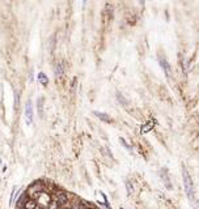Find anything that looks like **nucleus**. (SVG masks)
I'll use <instances>...</instances> for the list:
<instances>
[{"mask_svg": "<svg viewBox=\"0 0 199 209\" xmlns=\"http://www.w3.org/2000/svg\"><path fill=\"white\" fill-rule=\"evenodd\" d=\"M182 178H183V187H185V192L187 197L190 199V201H194L195 199V193H194V183L193 179H191L189 171L186 170V167L182 169Z\"/></svg>", "mask_w": 199, "mask_h": 209, "instance_id": "1", "label": "nucleus"}, {"mask_svg": "<svg viewBox=\"0 0 199 209\" xmlns=\"http://www.w3.org/2000/svg\"><path fill=\"white\" fill-rule=\"evenodd\" d=\"M25 120L26 124H32L33 122V107H32V101H28L25 104Z\"/></svg>", "mask_w": 199, "mask_h": 209, "instance_id": "2", "label": "nucleus"}, {"mask_svg": "<svg viewBox=\"0 0 199 209\" xmlns=\"http://www.w3.org/2000/svg\"><path fill=\"white\" fill-rule=\"evenodd\" d=\"M68 195H67V193H65L64 191H59L58 193H56V196H55V201H56V203L59 204V206H60V208H63L64 205H65V203H67V201H68Z\"/></svg>", "mask_w": 199, "mask_h": 209, "instance_id": "3", "label": "nucleus"}, {"mask_svg": "<svg viewBox=\"0 0 199 209\" xmlns=\"http://www.w3.org/2000/svg\"><path fill=\"white\" fill-rule=\"evenodd\" d=\"M159 63H160V65H161V68L164 69V72H165L166 76H168V77L170 76V67H169L165 56H161V55H160V56H159Z\"/></svg>", "mask_w": 199, "mask_h": 209, "instance_id": "4", "label": "nucleus"}, {"mask_svg": "<svg viewBox=\"0 0 199 209\" xmlns=\"http://www.w3.org/2000/svg\"><path fill=\"white\" fill-rule=\"evenodd\" d=\"M96 116H97L98 119H101L102 122H105V123H113V119L110 118L107 114H105V113H100V111H94L93 113Z\"/></svg>", "mask_w": 199, "mask_h": 209, "instance_id": "5", "label": "nucleus"}, {"mask_svg": "<svg viewBox=\"0 0 199 209\" xmlns=\"http://www.w3.org/2000/svg\"><path fill=\"white\" fill-rule=\"evenodd\" d=\"M154 125H156V122L154 120H149V122H147L142 128H140V132L142 133H147V132H149L151 130H153L154 128Z\"/></svg>", "mask_w": 199, "mask_h": 209, "instance_id": "6", "label": "nucleus"}, {"mask_svg": "<svg viewBox=\"0 0 199 209\" xmlns=\"http://www.w3.org/2000/svg\"><path fill=\"white\" fill-rule=\"evenodd\" d=\"M24 209H37V201L34 199H28V201L24 204Z\"/></svg>", "mask_w": 199, "mask_h": 209, "instance_id": "7", "label": "nucleus"}, {"mask_svg": "<svg viewBox=\"0 0 199 209\" xmlns=\"http://www.w3.org/2000/svg\"><path fill=\"white\" fill-rule=\"evenodd\" d=\"M63 73H64V69H63L62 63H56V65H55V76L59 79V77L63 76Z\"/></svg>", "mask_w": 199, "mask_h": 209, "instance_id": "8", "label": "nucleus"}, {"mask_svg": "<svg viewBox=\"0 0 199 209\" xmlns=\"http://www.w3.org/2000/svg\"><path fill=\"white\" fill-rule=\"evenodd\" d=\"M38 80H39V83L41 84H43V85H47L49 84V79H47V76L43 72H39L38 73Z\"/></svg>", "mask_w": 199, "mask_h": 209, "instance_id": "9", "label": "nucleus"}, {"mask_svg": "<svg viewBox=\"0 0 199 209\" xmlns=\"http://www.w3.org/2000/svg\"><path fill=\"white\" fill-rule=\"evenodd\" d=\"M117 98H118V101H119V103H123V106H127L128 104V101L124 98L121 93H117Z\"/></svg>", "mask_w": 199, "mask_h": 209, "instance_id": "10", "label": "nucleus"}, {"mask_svg": "<svg viewBox=\"0 0 199 209\" xmlns=\"http://www.w3.org/2000/svg\"><path fill=\"white\" fill-rule=\"evenodd\" d=\"M164 171H165V176L163 175V181L165 182V186H166V187H168L169 190H172V184H170V182H169V179H168V175H166V174H168V170L165 169Z\"/></svg>", "mask_w": 199, "mask_h": 209, "instance_id": "11", "label": "nucleus"}, {"mask_svg": "<svg viewBox=\"0 0 199 209\" xmlns=\"http://www.w3.org/2000/svg\"><path fill=\"white\" fill-rule=\"evenodd\" d=\"M37 107H38V114H39V116H42L43 111H42V98H41V97H39L38 99H37Z\"/></svg>", "mask_w": 199, "mask_h": 209, "instance_id": "12", "label": "nucleus"}, {"mask_svg": "<svg viewBox=\"0 0 199 209\" xmlns=\"http://www.w3.org/2000/svg\"><path fill=\"white\" fill-rule=\"evenodd\" d=\"M119 143H121V144H122L124 148H126L127 150H131V146H130V145L126 143V140H124V139H122V137H121V139H119Z\"/></svg>", "mask_w": 199, "mask_h": 209, "instance_id": "13", "label": "nucleus"}, {"mask_svg": "<svg viewBox=\"0 0 199 209\" xmlns=\"http://www.w3.org/2000/svg\"><path fill=\"white\" fill-rule=\"evenodd\" d=\"M18 104H20V99H18V93L17 92H14V107H18Z\"/></svg>", "mask_w": 199, "mask_h": 209, "instance_id": "14", "label": "nucleus"}, {"mask_svg": "<svg viewBox=\"0 0 199 209\" xmlns=\"http://www.w3.org/2000/svg\"><path fill=\"white\" fill-rule=\"evenodd\" d=\"M126 184H127V191H128V193L131 192V187H130V182H126Z\"/></svg>", "mask_w": 199, "mask_h": 209, "instance_id": "15", "label": "nucleus"}, {"mask_svg": "<svg viewBox=\"0 0 199 209\" xmlns=\"http://www.w3.org/2000/svg\"><path fill=\"white\" fill-rule=\"evenodd\" d=\"M62 209H72V208H70V206H63Z\"/></svg>", "mask_w": 199, "mask_h": 209, "instance_id": "16", "label": "nucleus"}]
</instances>
